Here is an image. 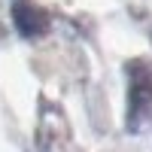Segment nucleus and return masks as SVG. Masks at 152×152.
Returning a JSON list of instances; mask_svg holds the SVG:
<instances>
[{
    "label": "nucleus",
    "instance_id": "1",
    "mask_svg": "<svg viewBox=\"0 0 152 152\" xmlns=\"http://www.w3.org/2000/svg\"><path fill=\"white\" fill-rule=\"evenodd\" d=\"M152 113V64L131 61L128 64V128L137 131Z\"/></svg>",
    "mask_w": 152,
    "mask_h": 152
},
{
    "label": "nucleus",
    "instance_id": "2",
    "mask_svg": "<svg viewBox=\"0 0 152 152\" xmlns=\"http://www.w3.org/2000/svg\"><path fill=\"white\" fill-rule=\"evenodd\" d=\"M12 21H15V31L21 37H28V40L49 31V15L43 9L31 6V3H15L12 6Z\"/></svg>",
    "mask_w": 152,
    "mask_h": 152
}]
</instances>
